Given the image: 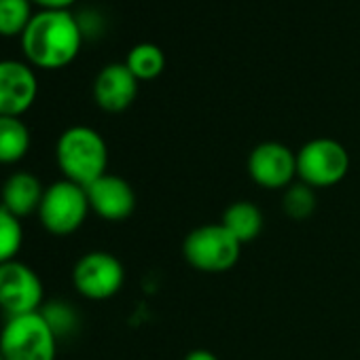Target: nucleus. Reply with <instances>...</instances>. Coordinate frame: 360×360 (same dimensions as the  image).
Segmentation results:
<instances>
[{
	"label": "nucleus",
	"instance_id": "obj_10",
	"mask_svg": "<svg viewBox=\"0 0 360 360\" xmlns=\"http://www.w3.org/2000/svg\"><path fill=\"white\" fill-rule=\"evenodd\" d=\"M39 81L32 66L18 60H0V115L22 117L32 108Z\"/></svg>",
	"mask_w": 360,
	"mask_h": 360
},
{
	"label": "nucleus",
	"instance_id": "obj_20",
	"mask_svg": "<svg viewBox=\"0 0 360 360\" xmlns=\"http://www.w3.org/2000/svg\"><path fill=\"white\" fill-rule=\"evenodd\" d=\"M41 314L45 316V320L49 322V326L53 328V333L60 337L72 333L79 324V316L72 309V305L64 303V301H51L47 305L41 307Z\"/></svg>",
	"mask_w": 360,
	"mask_h": 360
},
{
	"label": "nucleus",
	"instance_id": "obj_12",
	"mask_svg": "<svg viewBox=\"0 0 360 360\" xmlns=\"http://www.w3.org/2000/svg\"><path fill=\"white\" fill-rule=\"evenodd\" d=\"M138 83L125 64H108L94 81V100L106 112H123L134 104Z\"/></svg>",
	"mask_w": 360,
	"mask_h": 360
},
{
	"label": "nucleus",
	"instance_id": "obj_18",
	"mask_svg": "<svg viewBox=\"0 0 360 360\" xmlns=\"http://www.w3.org/2000/svg\"><path fill=\"white\" fill-rule=\"evenodd\" d=\"M318 206L316 200V191L305 185V183H292L288 189H284V198H282V208L284 214L292 221H305L314 214Z\"/></svg>",
	"mask_w": 360,
	"mask_h": 360
},
{
	"label": "nucleus",
	"instance_id": "obj_6",
	"mask_svg": "<svg viewBox=\"0 0 360 360\" xmlns=\"http://www.w3.org/2000/svg\"><path fill=\"white\" fill-rule=\"evenodd\" d=\"M89 210L91 208H89L85 187L62 178L45 189V195L37 214H39L41 225L49 233L70 236L83 227Z\"/></svg>",
	"mask_w": 360,
	"mask_h": 360
},
{
	"label": "nucleus",
	"instance_id": "obj_8",
	"mask_svg": "<svg viewBox=\"0 0 360 360\" xmlns=\"http://www.w3.org/2000/svg\"><path fill=\"white\" fill-rule=\"evenodd\" d=\"M45 286L41 276L22 261L0 265V309L11 316L41 311L45 305Z\"/></svg>",
	"mask_w": 360,
	"mask_h": 360
},
{
	"label": "nucleus",
	"instance_id": "obj_23",
	"mask_svg": "<svg viewBox=\"0 0 360 360\" xmlns=\"http://www.w3.org/2000/svg\"><path fill=\"white\" fill-rule=\"evenodd\" d=\"M0 360H5V358H3V354H0Z\"/></svg>",
	"mask_w": 360,
	"mask_h": 360
},
{
	"label": "nucleus",
	"instance_id": "obj_14",
	"mask_svg": "<svg viewBox=\"0 0 360 360\" xmlns=\"http://www.w3.org/2000/svg\"><path fill=\"white\" fill-rule=\"evenodd\" d=\"M263 212L259 210L257 204L248 202V200H240L233 202L225 212H223V221L221 225L244 246L255 242L261 231H263Z\"/></svg>",
	"mask_w": 360,
	"mask_h": 360
},
{
	"label": "nucleus",
	"instance_id": "obj_13",
	"mask_svg": "<svg viewBox=\"0 0 360 360\" xmlns=\"http://www.w3.org/2000/svg\"><path fill=\"white\" fill-rule=\"evenodd\" d=\"M45 189L47 187H43L32 172H15L5 180L0 191V206L22 221L24 217L39 212Z\"/></svg>",
	"mask_w": 360,
	"mask_h": 360
},
{
	"label": "nucleus",
	"instance_id": "obj_15",
	"mask_svg": "<svg viewBox=\"0 0 360 360\" xmlns=\"http://www.w3.org/2000/svg\"><path fill=\"white\" fill-rule=\"evenodd\" d=\"M32 144V136L22 117L0 115V165H13L22 161Z\"/></svg>",
	"mask_w": 360,
	"mask_h": 360
},
{
	"label": "nucleus",
	"instance_id": "obj_3",
	"mask_svg": "<svg viewBox=\"0 0 360 360\" xmlns=\"http://www.w3.org/2000/svg\"><path fill=\"white\" fill-rule=\"evenodd\" d=\"M0 354L5 360H56L58 335L41 311L11 316L0 330Z\"/></svg>",
	"mask_w": 360,
	"mask_h": 360
},
{
	"label": "nucleus",
	"instance_id": "obj_7",
	"mask_svg": "<svg viewBox=\"0 0 360 360\" xmlns=\"http://www.w3.org/2000/svg\"><path fill=\"white\" fill-rule=\"evenodd\" d=\"M125 282V269L121 261L104 250H91L83 255L72 269V284L81 297L91 301H106L115 297Z\"/></svg>",
	"mask_w": 360,
	"mask_h": 360
},
{
	"label": "nucleus",
	"instance_id": "obj_16",
	"mask_svg": "<svg viewBox=\"0 0 360 360\" xmlns=\"http://www.w3.org/2000/svg\"><path fill=\"white\" fill-rule=\"evenodd\" d=\"M125 66L131 70V75L138 81H153L163 72L165 56L153 43H138L129 49L125 58Z\"/></svg>",
	"mask_w": 360,
	"mask_h": 360
},
{
	"label": "nucleus",
	"instance_id": "obj_1",
	"mask_svg": "<svg viewBox=\"0 0 360 360\" xmlns=\"http://www.w3.org/2000/svg\"><path fill=\"white\" fill-rule=\"evenodd\" d=\"M83 39L79 20L70 11H41L22 34V51L32 66L60 70L75 62Z\"/></svg>",
	"mask_w": 360,
	"mask_h": 360
},
{
	"label": "nucleus",
	"instance_id": "obj_22",
	"mask_svg": "<svg viewBox=\"0 0 360 360\" xmlns=\"http://www.w3.org/2000/svg\"><path fill=\"white\" fill-rule=\"evenodd\" d=\"M183 360H219L217 354H212L210 349H193L189 352Z\"/></svg>",
	"mask_w": 360,
	"mask_h": 360
},
{
	"label": "nucleus",
	"instance_id": "obj_4",
	"mask_svg": "<svg viewBox=\"0 0 360 360\" xmlns=\"http://www.w3.org/2000/svg\"><path fill=\"white\" fill-rule=\"evenodd\" d=\"M242 244L221 225H202L187 233L183 242L185 261L204 274H225L240 261Z\"/></svg>",
	"mask_w": 360,
	"mask_h": 360
},
{
	"label": "nucleus",
	"instance_id": "obj_17",
	"mask_svg": "<svg viewBox=\"0 0 360 360\" xmlns=\"http://www.w3.org/2000/svg\"><path fill=\"white\" fill-rule=\"evenodd\" d=\"M32 18L30 0H0V34L3 37H22Z\"/></svg>",
	"mask_w": 360,
	"mask_h": 360
},
{
	"label": "nucleus",
	"instance_id": "obj_2",
	"mask_svg": "<svg viewBox=\"0 0 360 360\" xmlns=\"http://www.w3.org/2000/svg\"><path fill=\"white\" fill-rule=\"evenodd\" d=\"M56 161L64 178L89 187L108 167V146L100 131L87 125L68 127L56 144Z\"/></svg>",
	"mask_w": 360,
	"mask_h": 360
},
{
	"label": "nucleus",
	"instance_id": "obj_9",
	"mask_svg": "<svg viewBox=\"0 0 360 360\" xmlns=\"http://www.w3.org/2000/svg\"><path fill=\"white\" fill-rule=\"evenodd\" d=\"M248 174L263 189H288L297 176V153L282 142H261L248 155Z\"/></svg>",
	"mask_w": 360,
	"mask_h": 360
},
{
	"label": "nucleus",
	"instance_id": "obj_21",
	"mask_svg": "<svg viewBox=\"0 0 360 360\" xmlns=\"http://www.w3.org/2000/svg\"><path fill=\"white\" fill-rule=\"evenodd\" d=\"M30 3L43 7V11H68L77 0H30Z\"/></svg>",
	"mask_w": 360,
	"mask_h": 360
},
{
	"label": "nucleus",
	"instance_id": "obj_11",
	"mask_svg": "<svg viewBox=\"0 0 360 360\" xmlns=\"http://www.w3.org/2000/svg\"><path fill=\"white\" fill-rule=\"evenodd\" d=\"M85 191H87L91 212H96L104 221H110V223L125 221L127 217H131L136 208V193L131 185L121 176L106 172L96 183L85 187Z\"/></svg>",
	"mask_w": 360,
	"mask_h": 360
},
{
	"label": "nucleus",
	"instance_id": "obj_19",
	"mask_svg": "<svg viewBox=\"0 0 360 360\" xmlns=\"http://www.w3.org/2000/svg\"><path fill=\"white\" fill-rule=\"evenodd\" d=\"M24 244V227L18 217L0 206V265L15 261Z\"/></svg>",
	"mask_w": 360,
	"mask_h": 360
},
{
	"label": "nucleus",
	"instance_id": "obj_5",
	"mask_svg": "<svg viewBox=\"0 0 360 360\" xmlns=\"http://www.w3.org/2000/svg\"><path fill=\"white\" fill-rule=\"evenodd\" d=\"M349 155L335 138H314L297 153V176L311 189H328L347 176Z\"/></svg>",
	"mask_w": 360,
	"mask_h": 360
}]
</instances>
